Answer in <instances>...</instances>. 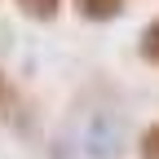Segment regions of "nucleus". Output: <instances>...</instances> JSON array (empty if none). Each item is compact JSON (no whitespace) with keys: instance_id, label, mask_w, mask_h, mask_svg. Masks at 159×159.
<instances>
[{"instance_id":"nucleus-1","label":"nucleus","mask_w":159,"mask_h":159,"mask_svg":"<svg viewBox=\"0 0 159 159\" xmlns=\"http://www.w3.org/2000/svg\"><path fill=\"white\" fill-rule=\"evenodd\" d=\"M128 124L111 106H89L66 119V128L53 137V159H124Z\"/></svg>"},{"instance_id":"nucleus-2","label":"nucleus","mask_w":159,"mask_h":159,"mask_svg":"<svg viewBox=\"0 0 159 159\" xmlns=\"http://www.w3.org/2000/svg\"><path fill=\"white\" fill-rule=\"evenodd\" d=\"M80 18H89V22H115L119 13H124V0H71Z\"/></svg>"},{"instance_id":"nucleus-3","label":"nucleus","mask_w":159,"mask_h":159,"mask_svg":"<svg viewBox=\"0 0 159 159\" xmlns=\"http://www.w3.org/2000/svg\"><path fill=\"white\" fill-rule=\"evenodd\" d=\"M137 53H142V62L159 66V18L142 27V35H137Z\"/></svg>"},{"instance_id":"nucleus-4","label":"nucleus","mask_w":159,"mask_h":159,"mask_svg":"<svg viewBox=\"0 0 159 159\" xmlns=\"http://www.w3.org/2000/svg\"><path fill=\"white\" fill-rule=\"evenodd\" d=\"M18 9H22L31 22H53L57 18V9H62V0H13Z\"/></svg>"},{"instance_id":"nucleus-5","label":"nucleus","mask_w":159,"mask_h":159,"mask_svg":"<svg viewBox=\"0 0 159 159\" xmlns=\"http://www.w3.org/2000/svg\"><path fill=\"white\" fill-rule=\"evenodd\" d=\"M137 159H159V124H150L137 137Z\"/></svg>"},{"instance_id":"nucleus-6","label":"nucleus","mask_w":159,"mask_h":159,"mask_svg":"<svg viewBox=\"0 0 159 159\" xmlns=\"http://www.w3.org/2000/svg\"><path fill=\"white\" fill-rule=\"evenodd\" d=\"M5 97H9V80H5V66H0V106H5Z\"/></svg>"}]
</instances>
